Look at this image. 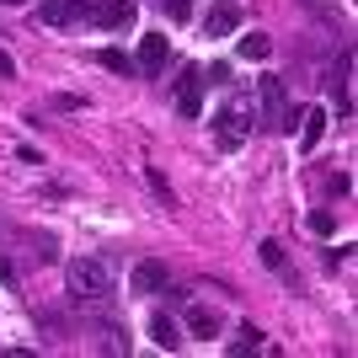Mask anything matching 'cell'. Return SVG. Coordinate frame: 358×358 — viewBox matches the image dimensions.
<instances>
[{
	"mask_svg": "<svg viewBox=\"0 0 358 358\" xmlns=\"http://www.w3.org/2000/svg\"><path fill=\"white\" fill-rule=\"evenodd\" d=\"M257 129V107H252V96H230V102L214 113V134H220V145L224 150H236L241 139Z\"/></svg>",
	"mask_w": 358,
	"mask_h": 358,
	"instance_id": "6da1fadb",
	"label": "cell"
},
{
	"mask_svg": "<svg viewBox=\"0 0 358 358\" xmlns=\"http://www.w3.org/2000/svg\"><path fill=\"white\" fill-rule=\"evenodd\" d=\"M70 289L80 299H107V294H113V273H107V262H96V257H75V262H70Z\"/></svg>",
	"mask_w": 358,
	"mask_h": 358,
	"instance_id": "7a4b0ae2",
	"label": "cell"
},
{
	"mask_svg": "<svg viewBox=\"0 0 358 358\" xmlns=\"http://www.w3.org/2000/svg\"><path fill=\"white\" fill-rule=\"evenodd\" d=\"M257 91H262V118H268V129H294V113H289V91L278 75H262L257 80Z\"/></svg>",
	"mask_w": 358,
	"mask_h": 358,
	"instance_id": "3957f363",
	"label": "cell"
},
{
	"mask_svg": "<svg viewBox=\"0 0 358 358\" xmlns=\"http://www.w3.org/2000/svg\"><path fill=\"white\" fill-rule=\"evenodd\" d=\"M96 11V0H43L38 6V22L43 27H70V22H86Z\"/></svg>",
	"mask_w": 358,
	"mask_h": 358,
	"instance_id": "277c9868",
	"label": "cell"
},
{
	"mask_svg": "<svg viewBox=\"0 0 358 358\" xmlns=\"http://www.w3.org/2000/svg\"><path fill=\"white\" fill-rule=\"evenodd\" d=\"M134 16H139L134 0H96L91 22H96L102 32H129V27H134Z\"/></svg>",
	"mask_w": 358,
	"mask_h": 358,
	"instance_id": "5b68a950",
	"label": "cell"
},
{
	"mask_svg": "<svg viewBox=\"0 0 358 358\" xmlns=\"http://www.w3.org/2000/svg\"><path fill=\"white\" fill-rule=\"evenodd\" d=\"M177 113L182 118H198V113H203V70H198V64H187L182 80H177Z\"/></svg>",
	"mask_w": 358,
	"mask_h": 358,
	"instance_id": "8992f818",
	"label": "cell"
},
{
	"mask_svg": "<svg viewBox=\"0 0 358 358\" xmlns=\"http://www.w3.org/2000/svg\"><path fill=\"white\" fill-rule=\"evenodd\" d=\"M134 294H161L166 289V262H155V257H145V262H134Z\"/></svg>",
	"mask_w": 358,
	"mask_h": 358,
	"instance_id": "52a82bcc",
	"label": "cell"
},
{
	"mask_svg": "<svg viewBox=\"0 0 358 358\" xmlns=\"http://www.w3.org/2000/svg\"><path fill=\"white\" fill-rule=\"evenodd\" d=\"M321 134H327V107H305V113H299V145L315 150Z\"/></svg>",
	"mask_w": 358,
	"mask_h": 358,
	"instance_id": "ba28073f",
	"label": "cell"
},
{
	"mask_svg": "<svg viewBox=\"0 0 358 358\" xmlns=\"http://www.w3.org/2000/svg\"><path fill=\"white\" fill-rule=\"evenodd\" d=\"M161 64H166V32H150L145 43H139V70L161 75Z\"/></svg>",
	"mask_w": 358,
	"mask_h": 358,
	"instance_id": "9c48e42d",
	"label": "cell"
},
{
	"mask_svg": "<svg viewBox=\"0 0 358 358\" xmlns=\"http://www.w3.org/2000/svg\"><path fill=\"white\" fill-rule=\"evenodd\" d=\"M187 331L209 343V337H220V315H214L209 305H193V310H187Z\"/></svg>",
	"mask_w": 358,
	"mask_h": 358,
	"instance_id": "30bf717a",
	"label": "cell"
},
{
	"mask_svg": "<svg viewBox=\"0 0 358 358\" xmlns=\"http://www.w3.org/2000/svg\"><path fill=\"white\" fill-rule=\"evenodd\" d=\"M150 337H155V348H166V353L182 348V327L171 321V315H155V321H150Z\"/></svg>",
	"mask_w": 358,
	"mask_h": 358,
	"instance_id": "8fae6325",
	"label": "cell"
},
{
	"mask_svg": "<svg viewBox=\"0 0 358 358\" xmlns=\"http://www.w3.org/2000/svg\"><path fill=\"white\" fill-rule=\"evenodd\" d=\"M236 27H241V11H236V6H230V0H224L220 11L209 16V38H230V32H236Z\"/></svg>",
	"mask_w": 358,
	"mask_h": 358,
	"instance_id": "7c38bea8",
	"label": "cell"
},
{
	"mask_svg": "<svg viewBox=\"0 0 358 358\" xmlns=\"http://www.w3.org/2000/svg\"><path fill=\"white\" fill-rule=\"evenodd\" d=\"M236 54H241V59H268V54H273L268 32H246V38L236 43Z\"/></svg>",
	"mask_w": 358,
	"mask_h": 358,
	"instance_id": "4fadbf2b",
	"label": "cell"
},
{
	"mask_svg": "<svg viewBox=\"0 0 358 358\" xmlns=\"http://www.w3.org/2000/svg\"><path fill=\"white\" fill-rule=\"evenodd\" d=\"M102 70H113V75H134V59H129L123 48H102Z\"/></svg>",
	"mask_w": 358,
	"mask_h": 358,
	"instance_id": "5bb4252c",
	"label": "cell"
},
{
	"mask_svg": "<svg viewBox=\"0 0 358 358\" xmlns=\"http://www.w3.org/2000/svg\"><path fill=\"white\" fill-rule=\"evenodd\" d=\"M252 348H262V331H257V327H241L236 343H230V353H252Z\"/></svg>",
	"mask_w": 358,
	"mask_h": 358,
	"instance_id": "9a60e30c",
	"label": "cell"
},
{
	"mask_svg": "<svg viewBox=\"0 0 358 358\" xmlns=\"http://www.w3.org/2000/svg\"><path fill=\"white\" fill-rule=\"evenodd\" d=\"M310 230H315V236H331V230H337V220H331L327 209H315V214H310Z\"/></svg>",
	"mask_w": 358,
	"mask_h": 358,
	"instance_id": "2e32d148",
	"label": "cell"
},
{
	"mask_svg": "<svg viewBox=\"0 0 358 358\" xmlns=\"http://www.w3.org/2000/svg\"><path fill=\"white\" fill-rule=\"evenodd\" d=\"M262 262H268V268H284V246H278V241H262Z\"/></svg>",
	"mask_w": 358,
	"mask_h": 358,
	"instance_id": "e0dca14e",
	"label": "cell"
},
{
	"mask_svg": "<svg viewBox=\"0 0 358 358\" xmlns=\"http://www.w3.org/2000/svg\"><path fill=\"white\" fill-rule=\"evenodd\" d=\"M150 187H155V193H161L166 203H171V187H166V177H161V171H155V166H150Z\"/></svg>",
	"mask_w": 358,
	"mask_h": 358,
	"instance_id": "ac0fdd59",
	"label": "cell"
},
{
	"mask_svg": "<svg viewBox=\"0 0 358 358\" xmlns=\"http://www.w3.org/2000/svg\"><path fill=\"white\" fill-rule=\"evenodd\" d=\"M187 11H193V0H171V16H177V22H187Z\"/></svg>",
	"mask_w": 358,
	"mask_h": 358,
	"instance_id": "d6986e66",
	"label": "cell"
},
{
	"mask_svg": "<svg viewBox=\"0 0 358 358\" xmlns=\"http://www.w3.org/2000/svg\"><path fill=\"white\" fill-rule=\"evenodd\" d=\"M0 75H16V64H11V54H0Z\"/></svg>",
	"mask_w": 358,
	"mask_h": 358,
	"instance_id": "ffe728a7",
	"label": "cell"
},
{
	"mask_svg": "<svg viewBox=\"0 0 358 358\" xmlns=\"http://www.w3.org/2000/svg\"><path fill=\"white\" fill-rule=\"evenodd\" d=\"M0 284H11V262L6 257H0Z\"/></svg>",
	"mask_w": 358,
	"mask_h": 358,
	"instance_id": "44dd1931",
	"label": "cell"
},
{
	"mask_svg": "<svg viewBox=\"0 0 358 358\" xmlns=\"http://www.w3.org/2000/svg\"><path fill=\"white\" fill-rule=\"evenodd\" d=\"M0 6H27V0H0Z\"/></svg>",
	"mask_w": 358,
	"mask_h": 358,
	"instance_id": "7402d4cb",
	"label": "cell"
}]
</instances>
